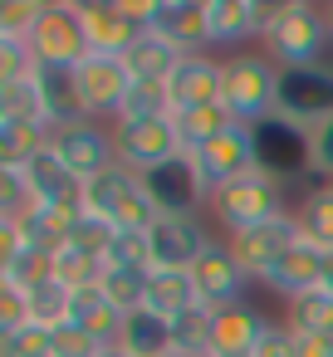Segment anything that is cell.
Segmentation results:
<instances>
[{
    "instance_id": "cell-40",
    "label": "cell",
    "mask_w": 333,
    "mask_h": 357,
    "mask_svg": "<svg viewBox=\"0 0 333 357\" xmlns=\"http://www.w3.org/2000/svg\"><path fill=\"white\" fill-rule=\"evenodd\" d=\"M250 357H299V337H294V328H289V323H269V328L260 333V342H255Z\"/></svg>"
},
{
    "instance_id": "cell-1",
    "label": "cell",
    "mask_w": 333,
    "mask_h": 357,
    "mask_svg": "<svg viewBox=\"0 0 333 357\" xmlns=\"http://www.w3.org/2000/svg\"><path fill=\"white\" fill-rule=\"evenodd\" d=\"M269 59L279 69H304V64H323V45L328 40V15L318 6H309V0H284V6H274L269 15V30L260 35Z\"/></svg>"
},
{
    "instance_id": "cell-20",
    "label": "cell",
    "mask_w": 333,
    "mask_h": 357,
    "mask_svg": "<svg viewBox=\"0 0 333 357\" xmlns=\"http://www.w3.org/2000/svg\"><path fill=\"white\" fill-rule=\"evenodd\" d=\"M79 20H84V40L94 54H128L142 30L118 10V0H98V6H79Z\"/></svg>"
},
{
    "instance_id": "cell-17",
    "label": "cell",
    "mask_w": 333,
    "mask_h": 357,
    "mask_svg": "<svg viewBox=\"0 0 333 357\" xmlns=\"http://www.w3.org/2000/svg\"><path fill=\"white\" fill-rule=\"evenodd\" d=\"M147 35L172 40L182 54H206L211 45V20H206V0H157Z\"/></svg>"
},
{
    "instance_id": "cell-37",
    "label": "cell",
    "mask_w": 333,
    "mask_h": 357,
    "mask_svg": "<svg viewBox=\"0 0 333 357\" xmlns=\"http://www.w3.org/2000/svg\"><path fill=\"white\" fill-rule=\"evenodd\" d=\"M35 74H40V59H35L30 40L0 35V84H20V79H35Z\"/></svg>"
},
{
    "instance_id": "cell-4",
    "label": "cell",
    "mask_w": 333,
    "mask_h": 357,
    "mask_svg": "<svg viewBox=\"0 0 333 357\" xmlns=\"http://www.w3.org/2000/svg\"><path fill=\"white\" fill-rule=\"evenodd\" d=\"M274 98H279V64L269 54H235L225 59V93L221 103L230 108L235 123L255 128L274 113Z\"/></svg>"
},
{
    "instance_id": "cell-22",
    "label": "cell",
    "mask_w": 333,
    "mask_h": 357,
    "mask_svg": "<svg viewBox=\"0 0 333 357\" xmlns=\"http://www.w3.org/2000/svg\"><path fill=\"white\" fill-rule=\"evenodd\" d=\"M201 298H196V279H191V269H152V279H147V313H157V318H182L186 308H196Z\"/></svg>"
},
{
    "instance_id": "cell-30",
    "label": "cell",
    "mask_w": 333,
    "mask_h": 357,
    "mask_svg": "<svg viewBox=\"0 0 333 357\" xmlns=\"http://www.w3.org/2000/svg\"><path fill=\"white\" fill-rule=\"evenodd\" d=\"M30 323L35 328H64V323H74V289H64L59 279H50V284H40V289H30Z\"/></svg>"
},
{
    "instance_id": "cell-34",
    "label": "cell",
    "mask_w": 333,
    "mask_h": 357,
    "mask_svg": "<svg viewBox=\"0 0 333 357\" xmlns=\"http://www.w3.org/2000/svg\"><path fill=\"white\" fill-rule=\"evenodd\" d=\"M147 279H152V269H108L103 294L118 313H138L147 303Z\"/></svg>"
},
{
    "instance_id": "cell-13",
    "label": "cell",
    "mask_w": 333,
    "mask_h": 357,
    "mask_svg": "<svg viewBox=\"0 0 333 357\" xmlns=\"http://www.w3.org/2000/svg\"><path fill=\"white\" fill-rule=\"evenodd\" d=\"M191 279H196V298H201L211 313H221V308H235V303H240L250 274L240 269V259L230 255V245L211 240V245L201 250V259L191 264Z\"/></svg>"
},
{
    "instance_id": "cell-45",
    "label": "cell",
    "mask_w": 333,
    "mask_h": 357,
    "mask_svg": "<svg viewBox=\"0 0 333 357\" xmlns=\"http://www.w3.org/2000/svg\"><path fill=\"white\" fill-rule=\"evenodd\" d=\"M45 357H50V352H45Z\"/></svg>"
},
{
    "instance_id": "cell-43",
    "label": "cell",
    "mask_w": 333,
    "mask_h": 357,
    "mask_svg": "<svg viewBox=\"0 0 333 357\" xmlns=\"http://www.w3.org/2000/svg\"><path fill=\"white\" fill-rule=\"evenodd\" d=\"M323 15H328V40H333V6H328V10H323Z\"/></svg>"
},
{
    "instance_id": "cell-28",
    "label": "cell",
    "mask_w": 333,
    "mask_h": 357,
    "mask_svg": "<svg viewBox=\"0 0 333 357\" xmlns=\"http://www.w3.org/2000/svg\"><path fill=\"white\" fill-rule=\"evenodd\" d=\"M235 118L225 103H211V108H196V113H177V137H182V152H201L206 142H216L221 132H230Z\"/></svg>"
},
{
    "instance_id": "cell-41",
    "label": "cell",
    "mask_w": 333,
    "mask_h": 357,
    "mask_svg": "<svg viewBox=\"0 0 333 357\" xmlns=\"http://www.w3.org/2000/svg\"><path fill=\"white\" fill-rule=\"evenodd\" d=\"M313 176L333 181V118L323 128H313Z\"/></svg>"
},
{
    "instance_id": "cell-7",
    "label": "cell",
    "mask_w": 333,
    "mask_h": 357,
    "mask_svg": "<svg viewBox=\"0 0 333 357\" xmlns=\"http://www.w3.org/2000/svg\"><path fill=\"white\" fill-rule=\"evenodd\" d=\"M74 79H79V98H84V113L98 123V118H118L123 103H128V89H133V69L123 54H84L74 64Z\"/></svg>"
},
{
    "instance_id": "cell-36",
    "label": "cell",
    "mask_w": 333,
    "mask_h": 357,
    "mask_svg": "<svg viewBox=\"0 0 333 357\" xmlns=\"http://www.w3.org/2000/svg\"><path fill=\"white\" fill-rule=\"evenodd\" d=\"M108 347L89 333V328H79V323H64V328H50V357H103Z\"/></svg>"
},
{
    "instance_id": "cell-18",
    "label": "cell",
    "mask_w": 333,
    "mask_h": 357,
    "mask_svg": "<svg viewBox=\"0 0 333 357\" xmlns=\"http://www.w3.org/2000/svg\"><path fill=\"white\" fill-rule=\"evenodd\" d=\"M152 269H191L201 259V250L211 245V235L201 230V220L191 215H162L152 225Z\"/></svg>"
},
{
    "instance_id": "cell-39",
    "label": "cell",
    "mask_w": 333,
    "mask_h": 357,
    "mask_svg": "<svg viewBox=\"0 0 333 357\" xmlns=\"http://www.w3.org/2000/svg\"><path fill=\"white\" fill-rule=\"evenodd\" d=\"M15 328H30V289L0 284V333H15Z\"/></svg>"
},
{
    "instance_id": "cell-11",
    "label": "cell",
    "mask_w": 333,
    "mask_h": 357,
    "mask_svg": "<svg viewBox=\"0 0 333 357\" xmlns=\"http://www.w3.org/2000/svg\"><path fill=\"white\" fill-rule=\"evenodd\" d=\"M30 50H35V59L50 64V69H74V64L89 54L79 6H69V0H50L45 20H40L35 35H30Z\"/></svg>"
},
{
    "instance_id": "cell-26",
    "label": "cell",
    "mask_w": 333,
    "mask_h": 357,
    "mask_svg": "<svg viewBox=\"0 0 333 357\" xmlns=\"http://www.w3.org/2000/svg\"><path fill=\"white\" fill-rule=\"evenodd\" d=\"M128 69H133V79H152V84H167L172 74H177V64L186 59L172 40H162V35H142L128 54Z\"/></svg>"
},
{
    "instance_id": "cell-32",
    "label": "cell",
    "mask_w": 333,
    "mask_h": 357,
    "mask_svg": "<svg viewBox=\"0 0 333 357\" xmlns=\"http://www.w3.org/2000/svg\"><path fill=\"white\" fill-rule=\"evenodd\" d=\"M284 323H289L294 333H328V337H333V294H328V289H313V294L289 298Z\"/></svg>"
},
{
    "instance_id": "cell-24",
    "label": "cell",
    "mask_w": 333,
    "mask_h": 357,
    "mask_svg": "<svg viewBox=\"0 0 333 357\" xmlns=\"http://www.w3.org/2000/svg\"><path fill=\"white\" fill-rule=\"evenodd\" d=\"M118 352L128 357H172V323L138 308L123 318V333H118Z\"/></svg>"
},
{
    "instance_id": "cell-16",
    "label": "cell",
    "mask_w": 333,
    "mask_h": 357,
    "mask_svg": "<svg viewBox=\"0 0 333 357\" xmlns=\"http://www.w3.org/2000/svg\"><path fill=\"white\" fill-rule=\"evenodd\" d=\"M328 269H333V255H328V250H318L313 240H299L289 255H279V259H274V269H269L260 284H269V289H274V294H284V298H299V294L323 289Z\"/></svg>"
},
{
    "instance_id": "cell-12",
    "label": "cell",
    "mask_w": 333,
    "mask_h": 357,
    "mask_svg": "<svg viewBox=\"0 0 333 357\" xmlns=\"http://www.w3.org/2000/svg\"><path fill=\"white\" fill-rule=\"evenodd\" d=\"M299 240H304V225H299V215H294V211H284L279 220L255 225V230H240V235H230L225 245H230V255L240 259V269H245L250 279H265V274L274 269V259H279V255H289Z\"/></svg>"
},
{
    "instance_id": "cell-29",
    "label": "cell",
    "mask_w": 333,
    "mask_h": 357,
    "mask_svg": "<svg viewBox=\"0 0 333 357\" xmlns=\"http://www.w3.org/2000/svg\"><path fill=\"white\" fill-rule=\"evenodd\" d=\"M211 333H216V313L206 303L186 308L182 318H172V357H206Z\"/></svg>"
},
{
    "instance_id": "cell-42",
    "label": "cell",
    "mask_w": 333,
    "mask_h": 357,
    "mask_svg": "<svg viewBox=\"0 0 333 357\" xmlns=\"http://www.w3.org/2000/svg\"><path fill=\"white\" fill-rule=\"evenodd\" d=\"M294 337H299V357H333L328 333H294Z\"/></svg>"
},
{
    "instance_id": "cell-35",
    "label": "cell",
    "mask_w": 333,
    "mask_h": 357,
    "mask_svg": "<svg viewBox=\"0 0 333 357\" xmlns=\"http://www.w3.org/2000/svg\"><path fill=\"white\" fill-rule=\"evenodd\" d=\"M103 259H108V269H152V240L138 230H118Z\"/></svg>"
},
{
    "instance_id": "cell-10",
    "label": "cell",
    "mask_w": 333,
    "mask_h": 357,
    "mask_svg": "<svg viewBox=\"0 0 333 357\" xmlns=\"http://www.w3.org/2000/svg\"><path fill=\"white\" fill-rule=\"evenodd\" d=\"M118 162L138 176L157 172L162 162L182 157V137H177V118H147V123H118Z\"/></svg>"
},
{
    "instance_id": "cell-27",
    "label": "cell",
    "mask_w": 333,
    "mask_h": 357,
    "mask_svg": "<svg viewBox=\"0 0 333 357\" xmlns=\"http://www.w3.org/2000/svg\"><path fill=\"white\" fill-rule=\"evenodd\" d=\"M294 215H299V225H304V240H313L318 250L333 255V181L309 186Z\"/></svg>"
},
{
    "instance_id": "cell-23",
    "label": "cell",
    "mask_w": 333,
    "mask_h": 357,
    "mask_svg": "<svg viewBox=\"0 0 333 357\" xmlns=\"http://www.w3.org/2000/svg\"><path fill=\"white\" fill-rule=\"evenodd\" d=\"M265 328H269V318H265L260 308H250V303L221 308V313H216V333H211V347H216V352H245V357H250Z\"/></svg>"
},
{
    "instance_id": "cell-31",
    "label": "cell",
    "mask_w": 333,
    "mask_h": 357,
    "mask_svg": "<svg viewBox=\"0 0 333 357\" xmlns=\"http://www.w3.org/2000/svg\"><path fill=\"white\" fill-rule=\"evenodd\" d=\"M0 123H50V113H45V98H40V84H35V79L0 84ZM50 128H54V123H50Z\"/></svg>"
},
{
    "instance_id": "cell-44",
    "label": "cell",
    "mask_w": 333,
    "mask_h": 357,
    "mask_svg": "<svg viewBox=\"0 0 333 357\" xmlns=\"http://www.w3.org/2000/svg\"><path fill=\"white\" fill-rule=\"evenodd\" d=\"M103 357H128V352H118V347H108V352H103Z\"/></svg>"
},
{
    "instance_id": "cell-38",
    "label": "cell",
    "mask_w": 333,
    "mask_h": 357,
    "mask_svg": "<svg viewBox=\"0 0 333 357\" xmlns=\"http://www.w3.org/2000/svg\"><path fill=\"white\" fill-rule=\"evenodd\" d=\"M45 10H50V0H15V6L0 10V35L6 40H30L35 25L45 20Z\"/></svg>"
},
{
    "instance_id": "cell-9",
    "label": "cell",
    "mask_w": 333,
    "mask_h": 357,
    "mask_svg": "<svg viewBox=\"0 0 333 357\" xmlns=\"http://www.w3.org/2000/svg\"><path fill=\"white\" fill-rule=\"evenodd\" d=\"M142 191L152 196L157 215H186V220L201 211V201H211V186H206V176H201V167H196L191 152H182V157L162 162L157 172H147Z\"/></svg>"
},
{
    "instance_id": "cell-25",
    "label": "cell",
    "mask_w": 333,
    "mask_h": 357,
    "mask_svg": "<svg viewBox=\"0 0 333 357\" xmlns=\"http://www.w3.org/2000/svg\"><path fill=\"white\" fill-rule=\"evenodd\" d=\"M123 318H128V313H118V308L108 303L103 284H98V289H79V294H74V323H79V328H89L103 347H118Z\"/></svg>"
},
{
    "instance_id": "cell-21",
    "label": "cell",
    "mask_w": 333,
    "mask_h": 357,
    "mask_svg": "<svg viewBox=\"0 0 333 357\" xmlns=\"http://www.w3.org/2000/svg\"><path fill=\"white\" fill-rule=\"evenodd\" d=\"M35 84H40V98H45V113H50L54 128H69V123H84V118H89V113H84V98H79L74 69H50V64H40Z\"/></svg>"
},
{
    "instance_id": "cell-33",
    "label": "cell",
    "mask_w": 333,
    "mask_h": 357,
    "mask_svg": "<svg viewBox=\"0 0 333 357\" xmlns=\"http://www.w3.org/2000/svg\"><path fill=\"white\" fill-rule=\"evenodd\" d=\"M147 118H172V98H167V84H152V79H133V89H128V103H123L118 123H147Z\"/></svg>"
},
{
    "instance_id": "cell-6",
    "label": "cell",
    "mask_w": 333,
    "mask_h": 357,
    "mask_svg": "<svg viewBox=\"0 0 333 357\" xmlns=\"http://www.w3.org/2000/svg\"><path fill=\"white\" fill-rule=\"evenodd\" d=\"M274 113H284L299 128H323L333 118V69L328 64H304V69H279V98Z\"/></svg>"
},
{
    "instance_id": "cell-8",
    "label": "cell",
    "mask_w": 333,
    "mask_h": 357,
    "mask_svg": "<svg viewBox=\"0 0 333 357\" xmlns=\"http://www.w3.org/2000/svg\"><path fill=\"white\" fill-rule=\"evenodd\" d=\"M50 147L59 152V162H64L84 186H89L94 176H103V172L118 167V137H113L103 123H94V118L69 123V128H54Z\"/></svg>"
},
{
    "instance_id": "cell-15",
    "label": "cell",
    "mask_w": 333,
    "mask_h": 357,
    "mask_svg": "<svg viewBox=\"0 0 333 357\" xmlns=\"http://www.w3.org/2000/svg\"><path fill=\"white\" fill-rule=\"evenodd\" d=\"M191 157H196V167H201V176H206L211 191H221V186H230V181H240V176H250V172H260V167H255V132H250L245 123H235L230 132H221L216 142H206V147L191 152Z\"/></svg>"
},
{
    "instance_id": "cell-14",
    "label": "cell",
    "mask_w": 333,
    "mask_h": 357,
    "mask_svg": "<svg viewBox=\"0 0 333 357\" xmlns=\"http://www.w3.org/2000/svg\"><path fill=\"white\" fill-rule=\"evenodd\" d=\"M221 93H225V64L211 59V54H186V59L177 64V74L167 79L172 118H177V113L211 108V103H221Z\"/></svg>"
},
{
    "instance_id": "cell-2",
    "label": "cell",
    "mask_w": 333,
    "mask_h": 357,
    "mask_svg": "<svg viewBox=\"0 0 333 357\" xmlns=\"http://www.w3.org/2000/svg\"><path fill=\"white\" fill-rule=\"evenodd\" d=\"M250 132H255V167H260L265 176H274L279 186L313 176V132H309V128L289 123L284 113H269V118L255 123Z\"/></svg>"
},
{
    "instance_id": "cell-5",
    "label": "cell",
    "mask_w": 333,
    "mask_h": 357,
    "mask_svg": "<svg viewBox=\"0 0 333 357\" xmlns=\"http://www.w3.org/2000/svg\"><path fill=\"white\" fill-rule=\"evenodd\" d=\"M211 211L225 235H240V230H255V225H269L284 215V186L265 172H250L230 186L211 191Z\"/></svg>"
},
{
    "instance_id": "cell-19",
    "label": "cell",
    "mask_w": 333,
    "mask_h": 357,
    "mask_svg": "<svg viewBox=\"0 0 333 357\" xmlns=\"http://www.w3.org/2000/svg\"><path fill=\"white\" fill-rule=\"evenodd\" d=\"M269 15H274V6H260V0H206L211 45H240L250 35H265Z\"/></svg>"
},
{
    "instance_id": "cell-3",
    "label": "cell",
    "mask_w": 333,
    "mask_h": 357,
    "mask_svg": "<svg viewBox=\"0 0 333 357\" xmlns=\"http://www.w3.org/2000/svg\"><path fill=\"white\" fill-rule=\"evenodd\" d=\"M84 206H89L94 215H103L108 225H118V230H138V235H152V225L162 220L157 206H152V196L142 191V176L128 172L123 162H118L113 172H103V176L89 181Z\"/></svg>"
}]
</instances>
